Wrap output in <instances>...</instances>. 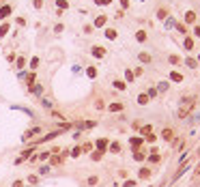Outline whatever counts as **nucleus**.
I'll use <instances>...</instances> for the list:
<instances>
[{
  "mask_svg": "<svg viewBox=\"0 0 200 187\" xmlns=\"http://www.w3.org/2000/svg\"><path fill=\"white\" fill-rule=\"evenodd\" d=\"M105 37L108 39H116V30L114 28H105Z\"/></svg>",
  "mask_w": 200,
  "mask_h": 187,
  "instance_id": "cd10ccee",
  "label": "nucleus"
},
{
  "mask_svg": "<svg viewBox=\"0 0 200 187\" xmlns=\"http://www.w3.org/2000/svg\"><path fill=\"white\" fill-rule=\"evenodd\" d=\"M198 60H200V56H198Z\"/></svg>",
  "mask_w": 200,
  "mask_h": 187,
  "instance_id": "864d4df0",
  "label": "nucleus"
},
{
  "mask_svg": "<svg viewBox=\"0 0 200 187\" xmlns=\"http://www.w3.org/2000/svg\"><path fill=\"white\" fill-rule=\"evenodd\" d=\"M37 134H41V127H32V129H28V131L22 136V142H30Z\"/></svg>",
  "mask_w": 200,
  "mask_h": 187,
  "instance_id": "f03ea898",
  "label": "nucleus"
},
{
  "mask_svg": "<svg viewBox=\"0 0 200 187\" xmlns=\"http://www.w3.org/2000/svg\"><path fill=\"white\" fill-rule=\"evenodd\" d=\"M149 176H151V168H140V170H138V179L147 181Z\"/></svg>",
  "mask_w": 200,
  "mask_h": 187,
  "instance_id": "9d476101",
  "label": "nucleus"
},
{
  "mask_svg": "<svg viewBox=\"0 0 200 187\" xmlns=\"http://www.w3.org/2000/svg\"><path fill=\"white\" fill-rule=\"evenodd\" d=\"M125 78H127V82H131V80H134V78H136V75H134V73H131V71H125Z\"/></svg>",
  "mask_w": 200,
  "mask_h": 187,
  "instance_id": "c03bdc74",
  "label": "nucleus"
},
{
  "mask_svg": "<svg viewBox=\"0 0 200 187\" xmlns=\"http://www.w3.org/2000/svg\"><path fill=\"white\" fill-rule=\"evenodd\" d=\"M30 91H32L35 95H41V93H43V88H41V86H37V84H32V86H30Z\"/></svg>",
  "mask_w": 200,
  "mask_h": 187,
  "instance_id": "58836bf2",
  "label": "nucleus"
},
{
  "mask_svg": "<svg viewBox=\"0 0 200 187\" xmlns=\"http://www.w3.org/2000/svg\"><path fill=\"white\" fill-rule=\"evenodd\" d=\"M121 6H125V9H127V6H129V0H121Z\"/></svg>",
  "mask_w": 200,
  "mask_h": 187,
  "instance_id": "3c124183",
  "label": "nucleus"
},
{
  "mask_svg": "<svg viewBox=\"0 0 200 187\" xmlns=\"http://www.w3.org/2000/svg\"><path fill=\"white\" fill-rule=\"evenodd\" d=\"M95 2H97V4H101V6H105V4H110L112 0H95Z\"/></svg>",
  "mask_w": 200,
  "mask_h": 187,
  "instance_id": "de8ad7c7",
  "label": "nucleus"
},
{
  "mask_svg": "<svg viewBox=\"0 0 200 187\" xmlns=\"http://www.w3.org/2000/svg\"><path fill=\"white\" fill-rule=\"evenodd\" d=\"M108 110H110V112H121V110H125V103H121V101L110 103V105H108Z\"/></svg>",
  "mask_w": 200,
  "mask_h": 187,
  "instance_id": "423d86ee",
  "label": "nucleus"
},
{
  "mask_svg": "<svg viewBox=\"0 0 200 187\" xmlns=\"http://www.w3.org/2000/svg\"><path fill=\"white\" fill-rule=\"evenodd\" d=\"M185 65H187L189 69H196V67H198V60H196V58H187V60H185Z\"/></svg>",
  "mask_w": 200,
  "mask_h": 187,
  "instance_id": "412c9836",
  "label": "nucleus"
},
{
  "mask_svg": "<svg viewBox=\"0 0 200 187\" xmlns=\"http://www.w3.org/2000/svg\"><path fill=\"white\" fill-rule=\"evenodd\" d=\"M170 82H177L179 84V82H183V75L177 73V71H170Z\"/></svg>",
  "mask_w": 200,
  "mask_h": 187,
  "instance_id": "dca6fc26",
  "label": "nucleus"
},
{
  "mask_svg": "<svg viewBox=\"0 0 200 187\" xmlns=\"http://www.w3.org/2000/svg\"><path fill=\"white\" fill-rule=\"evenodd\" d=\"M101 157H103V153H101V151H95V153H91V159H93V161H99Z\"/></svg>",
  "mask_w": 200,
  "mask_h": 187,
  "instance_id": "c756f323",
  "label": "nucleus"
},
{
  "mask_svg": "<svg viewBox=\"0 0 200 187\" xmlns=\"http://www.w3.org/2000/svg\"><path fill=\"white\" fill-rule=\"evenodd\" d=\"M140 60H142V62H151V56L149 54H140Z\"/></svg>",
  "mask_w": 200,
  "mask_h": 187,
  "instance_id": "79ce46f5",
  "label": "nucleus"
},
{
  "mask_svg": "<svg viewBox=\"0 0 200 187\" xmlns=\"http://www.w3.org/2000/svg\"><path fill=\"white\" fill-rule=\"evenodd\" d=\"M108 144H110V142H108V138H99V140L95 142V148H97V151H101V153H108Z\"/></svg>",
  "mask_w": 200,
  "mask_h": 187,
  "instance_id": "20e7f679",
  "label": "nucleus"
},
{
  "mask_svg": "<svg viewBox=\"0 0 200 187\" xmlns=\"http://www.w3.org/2000/svg\"><path fill=\"white\" fill-rule=\"evenodd\" d=\"M194 35H196V37H200V26H196V28H194Z\"/></svg>",
  "mask_w": 200,
  "mask_h": 187,
  "instance_id": "603ef678",
  "label": "nucleus"
},
{
  "mask_svg": "<svg viewBox=\"0 0 200 187\" xmlns=\"http://www.w3.org/2000/svg\"><path fill=\"white\" fill-rule=\"evenodd\" d=\"M52 157V151H43L41 155H39V161H43V159H50Z\"/></svg>",
  "mask_w": 200,
  "mask_h": 187,
  "instance_id": "c9c22d12",
  "label": "nucleus"
},
{
  "mask_svg": "<svg viewBox=\"0 0 200 187\" xmlns=\"http://www.w3.org/2000/svg\"><path fill=\"white\" fill-rule=\"evenodd\" d=\"M69 155H71V157H80V155H82V146H73Z\"/></svg>",
  "mask_w": 200,
  "mask_h": 187,
  "instance_id": "5701e85b",
  "label": "nucleus"
},
{
  "mask_svg": "<svg viewBox=\"0 0 200 187\" xmlns=\"http://www.w3.org/2000/svg\"><path fill=\"white\" fill-rule=\"evenodd\" d=\"M200 179V164H198V168H196V172H194V181H198Z\"/></svg>",
  "mask_w": 200,
  "mask_h": 187,
  "instance_id": "a18cd8bd",
  "label": "nucleus"
},
{
  "mask_svg": "<svg viewBox=\"0 0 200 187\" xmlns=\"http://www.w3.org/2000/svg\"><path fill=\"white\" fill-rule=\"evenodd\" d=\"M50 161H52V166H60V164L65 161V155H52Z\"/></svg>",
  "mask_w": 200,
  "mask_h": 187,
  "instance_id": "9b49d317",
  "label": "nucleus"
},
{
  "mask_svg": "<svg viewBox=\"0 0 200 187\" xmlns=\"http://www.w3.org/2000/svg\"><path fill=\"white\" fill-rule=\"evenodd\" d=\"M164 91H168V82H159L157 84V93H164Z\"/></svg>",
  "mask_w": 200,
  "mask_h": 187,
  "instance_id": "f704fd0d",
  "label": "nucleus"
},
{
  "mask_svg": "<svg viewBox=\"0 0 200 187\" xmlns=\"http://www.w3.org/2000/svg\"><path fill=\"white\" fill-rule=\"evenodd\" d=\"M15 65H17V69H22V67H26V58H24V56H19V58L15 60Z\"/></svg>",
  "mask_w": 200,
  "mask_h": 187,
  "instance_id": "2f4dec72",
  "label": "nucleus"
},
{
  "mask_svg": "<svg viewBox=\"0 0 200 187\" xmlns=\"http://www.w3.org/2000/svg\"><path fill=\"white\" fill-rule=\"evenodd\" d=\"M91 54H93L95 58H103V56H105V49H103V47H99V45H95L93 49H91Z\"/></svg>",
  "mask_w": 200,
  "mask_h": 187,
  "instance_id": "1a4fd4ad",
  "label": "nucleus"
},
{
  "mask_svg": "<svg viewBox=\"0 0 200 187\" xmlns=\"http://www.w3.org/2000/svg\"><path fill=\"white\" fill-rule=\"evenodd\" d=\"M56 4H58V9H60V11L69 6V2H67V0H56Z\"/></svg>",
  "mask_w": 200,
  "mask_h": 187,
  "instance_id": "4c0bfd02",
  "label": "nucleus"
},
{
  "mask_svg": "<svg viewBox=\"0 0 200 187\" xmlns=\"http://www.w3.org/2000/svg\"><path fill=\"white\" fill-rule=\"evenodd\" d=\"M142 144H144V138H142V136H134V138L129 140V146H131L134 151H138V148H142Z\"/></svg>",
  "mask_w": 200,
  "mask_h": 187,
  "instance_id": "7ed1b4c3",
  "label": "nucleus"
},
{
  "mask_svg": "<svg viewBox=\"0 0 200 187\" xmlns=\"http://www.w3.org/2000/svg\"><path fill=\"white\" fill-rule=\"evenodd\" d=\"M185 24H196V13L194 11H187L185 13Z\"/></svg>",
  "mask_w": 200,
  "mask_h": 187,
  "instance_id": "ddd939ff",
  "label": "nucleus"
},
{
  "mask_svg": "<svg viewBox=\"0 0 200 187\" xmlns=\"http://www.w3.org/2000/svg\"><path fill=\"white\" fill-rule=\"evenodd\" d=\"M86 75H88V78H97V69H95V67H88V69H86Z\"/></svg>",
  "mask_w": 200,
  "mask_h": 187,
  "instance_id": "72a5a7b5",
  "label": "nucleus"
},
{
  "mask_svg": "<svg viewBox=\"0 0 200 187\" xmlns=\"http://www.w3.org/2000/svg\"><path fill=\"white\" fill-rule=\"evenodd\" d=\"M30 69H32V71H37V69H39V58H37V56L30 60Z\"/></svg>",
  "mask_w": 200,
  "mask_h": 187,
  "instance_id": "473e14b6",
  "label": "nucleus"
},
{
  "mask_svg": "<svg viewBox=\"0 0 200 187\" xmlns=\"http://www.w3.org/2000/svg\"><path fill=\"white\" fill-rule=\"evenodd\" d=\"M183 45H185V49H187V52H192V49H194V39H192V37H185Z\"/></svg>",
  "mask_w": 200,
  "mask_h": 187,
  "instance_id": "f3484780",
  "label": "nucleus"
},
{
  "mask_svg": "<svg viewBox=\"0 0 200 187\" xmlns=\"http://www.w3.org/2000/svg\"><path fill=\"white\" fill-rule=\"evenodd\" d=\"M108 148H110V153H112V155H118V153H121V142H110V144H108Z\"/></svg>",
  "mask_w": 200,
  "mask_h": 187,
  "instance_id": "0eeeda50",
  "label": "nucleus"
},
{
  "mask_svg": "<svg viewBox=\"0 0 200 187\" xmlns=\"http://www.w3.org/2000/svg\"><path fill=\"white\" fill-rule=\"evenodd\" d=\"M112 84H114V88H116V91H125V88H127V84H125L123 80H114Z\"/></svg>",
  "mask_w": 200,
  "mask_h": 187,
  "instance_id": "6ab92c4d",
  "label": "nucleus"
},
{
  "mask_svg": "<svg viewBox=\"0 0 200 187\" xmlns=\"http://www.w3.org/2000/svg\"><path fill=\"white\" fill-rule=\"evenodd\" d=\"M11 11H13L11 4H2V6H0V19H6V17L11 15Z\"/></svg>",
  "mask_w": 200,
  "mask_h": 187,
  "instance_id": "39448f33",
  "label": "nucleus"
},
{
  "mask_svg": "<svg viewBox=\"0 0 200 187\" xmlns=\"http://www.w3.org/2000/svg\"><path fill=\"white\" fill-rule=\"evenodd\" d=\"M159 159H161V157H159V153L153 148V151H151V155H149V161H151V164H159Z\"/></svg>",
  "mask_w": 200,
  "mask_h": 187,
  "instance_id": "4468645a",
  "label": "nucleus"
},
{
  "mask_svg": "<svg viewBox=\"0 0 200 187\" xmlns=\"http://www.w3.org/2000/svg\"><path fill=\"white\" fill-rule=\"evenodd\" d=\"M144 157H147V151H144V148L134 151V159H136V161H144Z\"/></svg>",
  "mask_w": 200,
  "mask_h": 187,
  "instance_id": "6e6552de",
  "label": "nucleus"
},
{
  "mask_svg": "<svg viewBox=\"0 0 200 187\" xmlns=\"http://www.w3.org/2000/svg\"><path fill=\"white\" fill-rule=\"evenodd\" d=\"M6 32H9V24L4 22V24H0V39H2V37H6Z\"/></svg>",
  "mask_w": 200,
  "mask_h": 187,
  "instance_id": "b1692460",
  "label": "nucleus"
},
{
  "mask_svg": "<svg viewBox=\"0 0 200 187\" xmlns=\"http://www.w3.org/2000/svg\"><path fill=\"white\" fill-rule=\"evenodd\" d=\"M149 134H153V127H151V125H144V127H142V131H140V136L144 138V136H149Z\"/></svg>",
  "mask_w": 200,
  "mask_h": 187,
  "instance_id": "a878e982",
  "label": "nucleus"
},
{
  "mask_svg": "<svg viewBox=\"0 0 200 187\" xmlns=\"http://www.w3.org/2000/svg\"><path fill=\"white\" fill-rule=\"evenodd\" d=\"M147 95H149V99H151V97H157V88H151Z\"/></svg>",
  "mask_w": 200,
  "mask_h": 187,
  "instance_id": "49530a36",
  "label": "nucleus"
},
{
  "mask_svg": "<svg viewBox=\"0 0 200 187\" xmlns=\"http://www.w3.org/2000/svg\"><path fill=\"white\" fill-rule=\"evenodd\" d=\"M161 138H164L166 142H172V140H174V134H172V129H164V131H161Z\"/></svg>",
  "mask_w": 200,
  "mask_h": 187,
  "instance_id": "f8f14e48",
  "label": "nucleus"
},
{
  "mask_svg": "<svg viewBox=\"0 0 200 187\" xmlns=\"http://www.w3.org/2000/svg\"><path fill=\"white\" fill-rule=\"evenodd\" d=\"M28 183H30V185H37V183H39V176H37V174H30V176H28Z\"/></svg>",
  "mask_w": 200,
  "mask_h": 187,
  "instance_id": "e433bc0d",
  "label": "nucleus"
},
{
  "mask_svg": "<svg viewBox=\"0 0 200 187\" xmlns=\"http://www.w3.org/2000/svg\"><path fill=\"white\" fill-rule=\"evenodd\" d=\"M177 26V32H181V35H187V26L185 24H174Z\"/></svg>",
  "mask_w": 200,
  "mask_h": 187,
  "instance_id": "bb28decb",
  "label": "nucleus"
},
{
  "mask_svg": "<svg viewBox=\"0 0 200 187\" xmlns=\"http://www.w3.org/2000/svg\"><path fill=\"white\" fill-rule=\"evenodd\" d=\"M168 62H170V65H179V62H181V58H179L177 54H172V56L168 58Z\"/></svg>",
  "mask_w": 200,
  "mask_h": 187,
  "instance_id": "7c9ffc66",
  "label": "nucleus"
},
{
  "mask_svg": "<svg viewBox=\"0 0 200 187\" xmlns=\"http://www.w3.org/2000/svg\"><path fill=\"white\" fill-rule=\"evenodd\" d=\"M138 103H140V105H147V103H149V95H138Z\"/></svg>",
  "mask_w": 200,
  "mask_h": 187,
  "instance_id": "393cba45",
  "label": "nucleus"
},
{
  "mask_svg": "<svg viewBox=\"0 0 200 187\" xmlns=\"http://www.w3.org/2000/svg\"><path fill=\"white\" fill-rule=\"evenodd\" d=\"M13 187H24V181H15V183H13Z\"/></svg>",
  "mask_w": 200,
  "mask_h": 187,
  "instance_id": "8fccbe9b",
  "label": "nucleus"
},
{
  "mask_svg": "<svg viewBox=\"0 0 200 187\" xmlns=\"http://www.w3.org/2000/svg\"><path fill=\"white\" fill-rule=\"evenodd\" d=\"M136 39L144 43V41H147V32H144V30H138V32H136Z\"/></svg>",
  "mask_w": 200,
  "mask_h": 187,
  "instance_id": "c85d7f7f",
  "label": "nucleus"
},
{
  "mask_svg": "<svg viewBox=\"0 0 200 187\" xmlns=\"http://www.w3.org/2000/svg\"><path fill=\"white\" fill-rule=\"evenodd\" d=\"M157 140V136L155 134H149V136H144V142H155Z\"/></svg>",
  "mask_w": 200,
  "mask_h": 187,
  "instance_id": "ea45409f",
  "label": "nucleus"
},
{
  "mask_svg": "<svg viewBox=\"0 0 200 187\" xmlns=\"http://www.w3.org/2000/svg\"><path fill=\"white\" fill-rule=\"evenodd\" d=\"M0 2H2V0H0Z\"/></svg>",
  "mask_w": 200,
  "mask_h": 187,
  "instance_id": "5fc2aeb1",
  "label": "nucleus"
},
{
  "mask_svg": "<svg viewBox=\"0 0 200 187\" xmlns=\"http://www.w3.org/2000/svg\"><path fill=\"white\" fill-rule=\"evenodd\" d=\"M194 105H196V99H194V97H183L181 103H179L177 116H179V118H187V116L194 112Z\"/></svg>",
  "mask_w": 200,
  "mask_h": 187,
  "instance_id": "f257e3e1",
  "label": "nucleus"
},
{
  "mask_svg": "<svg viewBox=\"0 0 200 187\" xmlns=\"http://www.w3.org/2000/svg\"><path fill=\"white\" fill-rule=\"evenodd\" d=\"M26 78V82H28V86H32V84H37V75H35V71L32 73H28V75H24Z\"/></svg>",
  "mask_w": 200,
  "mask_h": 187,
  "instance_id": "a211bd4d",
  "label": "nucleus"
},
{
  "mask_svg": "<svg viewBox=\"0 0 200 187\" xmlns=\"http://www.w3.org/2000/svg\"><path fill=\"white\" fill-rule=\"evenodd\" d=\"M95 108H97V110H103L105 105H103V101H101V99H97V101H95Z\"/></svg>",
  "mask_w": 200,
  "mask_h": 187,
  "instance_id": "37998d69",
  "label": "nucleus"
},
{
  "mask_svg": "<svg viewBox=\"0 0 200 187\" xmlns=\"http://www.w3.org/2000/svg\"><path fill=\"white\" fill-rule=\"evenodd\" d=\"M168 17V9H157V19H166Z\"/></svg>",
  "mask_w": 200,
  "mask_h": 187,
  "instance_id": "aec40b11",
  "label": "nucleus"
},
{
  "mask_svg": "<svg viewBox=\"0 0 200 187\" xmlns=\"http://www.w3.org/2000/svg\"><path fill=\"white\" fill-rule=\"evenodd\" d=\"M105 22H108V17H105V15H99V17L95 19V28H103Z\"/></svg>",
  "mask_w": 200,
  "mask_h": 187,
  "instance_id": "2eb2a0df",
  "label": "nucleus"
},
{
  "mask_svg": "<svg viewBox=\"0 0 200 187\" xmlns=\"http://www.w3.org/2000/svg\"><path fill=\"white\" fill-rule=\"evenodd\" d=\"M125 187H136V181H125Z\"/></svg>",
  "mask_w": 200,
  "mask_h": 187,
  "instance_id": "09e8293b",
  "label": "nucleus"
},
{
  "mask_svg": "<svg viewBox=\"0 0 200 187\" xmlns=\"http://www.w3.org/2000/svg\"><path fill=\"white\" fill-rule=\"evenodd\" d=\"M39 172H41V174H50V166H41Z\"/></svg>",
  "mask_w": 200,
  "mask_h": 187,
  "instance_id": "a19ab883",
  "label": "nucleus"
},
{
  "mask_svg": "<svg viewBox=\"0 0 200 187\" xmlns=\"http://www.w3.org/2000/svg\"><path fill=\"white\" fill-rule=\"evenodd\" d=\"M93 148H95V144H93V142H86V144H82V153H91Z\"/></svg>",
  "mask_w": 200,
  "mask_h": 187,
  "instance_id": "4be33fe9",
  "label": "nucleus"
}]
</instances>
